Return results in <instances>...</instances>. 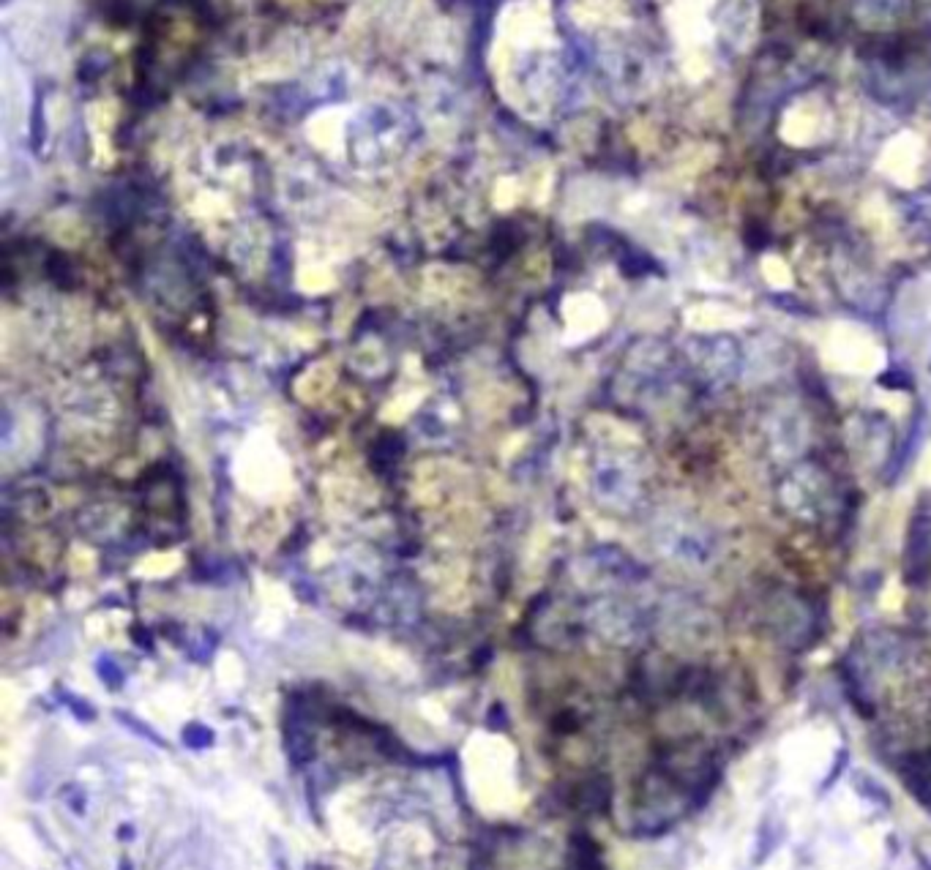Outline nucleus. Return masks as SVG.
Listing matches in <instances>:
<instances>
[{
  "instance_id": "7ed1b4c3",
  "label": "nucleus",
  "mask_w": 931,
  "mask_h": 870,
  "mask_svg": "<svg viewBox=\"0 0 931 870\" xmlns=\"http://www.w3.org/2000/svg\"><path fill=\"white\" fill-rule=\"evenodd\" d=\"M847 761H849V750L844 748V750H839V756H836V764H833V767H831V775H827V781L822 783V791H827V788H831L836 781H839V773H844V767H847Z\"/></svg>"
},
{
  "instance_id": "f03ea898",
  "label": "nucleus",
  "mask_w": 931,
  "mask_h": 870,
  "mask_svg": "<svg viewBox=\"0 0 931 870\" xmlns=\"http://www.w3.org/2000/svg\"><path fill=\"white\" fill-rule=\"evenodd\" d=\"M880 385L896 388V391H904V388H912V379H910V374L902 371V369H888V371L880 377Z\"/></svg>"
},
{
  "instance_id": "f257e3e1",
  "label": "nucleus",
  "mask_w": 931,
  "mask_h": 870,
  "mask_svg": "<svg viewBox=\"0 0 931 870\" xmlns=\"http://www.w3.org/2000/svg\"><path fill=\"white\" fill-rule=\"evenodd\" d=\"M931 556V516L918 513L910 527V540H907V563L910 571H918L928 563Z\"/></svg>"
}]
</instances>
